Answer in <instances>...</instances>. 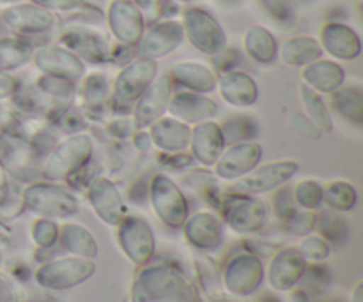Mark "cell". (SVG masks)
Segmentation results:
<instances>
[{"instance_id": "6da1fadb", "label": "cell", "mask_w": 363, "mask_h": 302, "mask_svg": "<svg viewBox=\"0 0 363 302\" xmlns=\"http://www.w3.org/2000/svg\"><path fill=\"white\" fill-rule=\"evenodd\" d=\"M92 154H94V144L91 134H69L53 145L39 170L50 180L69 179L92 161Z\"/></svg>"}, {"instance_id": "7a4b0ae2", "label": "cell", "mask_w": 363, "mask_h": 302, "mask_svg": "<svg viewBox=\"0 0 363 302\" xmlns=\"http://www.w3.org/2000/svg\"><path fill=\"white\" fill-rule=\"evenodd\" d=\"M183 30L199 52L208 53V55H218L225 50V32L216 23L215 18L206 13L204 9L191 7V9L184 11Z\"/></svg>"}, {"instance_id": "3957f363", "label": "cell", "mask_w": 363, "mask_h": 302, "mask_svg": "<svg viewBox=\"0 0 363 302\" xmlns=\"http://www.w3.org/2000/svg\"><path fill=\"white\" fill-rule=\"evenodd\" d=\"M158 71V64L152 59L133 60L128 64L113 81L112 101L117 106H130L142 95V92L152 83Z\"/></svg>"}, {"instance_id": "277c9868", "label": "cell", "mask_w": 363, "mask_h": 302, "mask_svg": "<svg viewBox=\"0 0 363 302\" xmlns=\"http://www.w3.org/2000/svg\"><path fill=\"white\" fill-rule=\"evenodd\" d=\"M298 170H300V165L293 159L264 163V165H257L254 170H250L247 175L240 177L234 187H238L240 191H247V193H266V191L277 190L282 184L289 182L296 175Z\"/></svg>"}, {"instance_id": "5b68a950", "label": "cell", "mask_w": 363, "mask_h": 302, "mask_svg": "<svg viewBox=\"0 0 363 302\" xmlns=\"http://www.w3.org/2000/svg\"><path fill=\"white\" fill-rule=\"evenodd\" d=\"M262 145L254 140L229 144L213 165L216 177L225 180H238L261 163Z\"/></svg>"}, {"instance_id": "8992f818", "label": "cell", "mask_w": 363, "mask_h": 302, "mask_svg": "<svg viewBox=\"0 0 363 302\" xmlns=\"http://www.w3.org/2000/svg\"><path fill=\"white\" fill-rule=\"evenodd\" d=\"M0 165L20 180H28L38 172V156L30 144L18 134L0 131Z\"/></svg>"}, {"instance_id": "52a82bcc", "label": "cell", "mask_w": 363, "mask_h": 302, "mask_svg": "<svg viewBox=\"0 0 363 302\" xmlns=\"http://www.w3.org/2000/svg\"><path fill=\"white\" fill-rule=\"evenodd\" d=\"M172 87L174 83L169 76H160L152 80V83L142 92L140 98L137 99V105H135L133 117H131L137 131L145 129L155 120L163 117L170 98H172Z\"/></svg>"}, {"instance_id": "ba28073f", "label": "cell", "mask_w": 363, "mask_h": 302, "mask_svg": "<svg viewBox=\"0 0 363 302\" xmlns=\"http://www.w3.org/2000/svg\"><path fill=\"white\" fill-rule=\"evenodd\" d=\"M35 67L50 76L77 81L84 78L85 66L73 52L64 46H45L32 53Z\"/></svg>"}, {"instance_id": "9c48e42d", "label": "cell", "mask_w": 363, "mask_h": 302, "mask_svg": "<svg viewBox=\"0 0 363 302\" xmlns=\"http://www.w3.org/2000/svg\"><path fill=\"white\" fill-rule=\"evenodd\" d=\"M60 45L73 52L78 59L103 64L110 60V45L99 32L87 27L67 28L60 35Z\"/></svg>"}, {"instance_id": "30bf717a", "label": "cell", "mask_w": 363, "mask_h": 302, "mask_svg": "<svg viewBox=\"0 0 363 302\" xmlns=\"http://www.w3.org/2000/svg\"><path fill=\"white\" fill-rule=\"evenodd\" d=\"M188 145L191 149L194 161L201 163L202 166H213L227 144L220 124L209 119L195 124L190 133V144Z\"/></svg>"}, {"instance_id": "8fae6325", "label": "cell", "mask_w": 363, "mask_h": 302, "mask_svg": "<svg viewBox=\"0 0 363 302\" xmlns=\"http://www.w3.org/2000/svg\"><path fill=\"white\" fill-rule=\"evenodd\" d=\"M108 23L112 34L128 46L138 45L144 35L142 14L130 0H113L108 9Z\"/></svg>"}, {"instance_id": "7c38bea8", "label": "cell", "mask_w": 363, "mask_h": 302, "mask_svg": "<svg viewBox=\"0 0 363 302\" xmlns=\"http://www.w3.org/2000/svg\"><path fill=\"white\" fill-rule=\"evenodd\" d=\"M167 112L184 124H197L213 119L218 113V105L206 94L181 91L170 98Z\"/></svg>"}, {"instance_id": "4fadbf2b", "label": "cell", "mask_w": 363, "mask_h": 302, "mask_svg": "<svg viewBox=\"0 0 363 302\" xmlns=\"http://www.w3.org/2000/svg\"><path fill=\"white\" fill-rule=\"evenodd\" d=\"M183 25L179 21L167 20L152 25L151 30L142 35L138 41V50L145 59H160L169 55L183 41Z\"/></svg>"}, {"instance_id": "5bb4252c", "label": "cell", "mask_w": 363, "mask_h": 302, "mask_svg": "<svg viewBox=\"0 0 363 302\" xmlns=\"http://www.w3.org/2000/svg\"><path fill=\"white\" fill-rule=\"evenodd\" d=\"M25 200L28 207L34 211L45 212V214H71L77 211V202L74 198L62 190L60 186L53 184H32L25 190Z\"/></svg>"}, {"instance_id": "9a60e30c", "label": "cell", "mask_w": 363, "mask_h": 302, "mask_svg": "<svg viewBox=\"0 0 363 302\" xmlns=\"http://www.w3.org/2000/svg\"><path fill=\"white\" fill-rule=\"evenodd\" d=\"M216 87L220 88V95L223 101L230 106H238V108L255 105L259 98L257 83L243 71H223L222 76L216 78Z\"/></svg>"}, {"instance_id": "2e32d148", "label": "cell", "mask_w": 363, "mask_h": 302, "mask_svg": "<svg viewBox=\"0 0 363 302\" xmlns=\"http://www.w3.org/2000/svg\"><path fill=\"white\" fill-rule=\"evenodd\" d=\"M2 20L18 34H43L55 23L48 9L39 6H13L2 13Z\"/></svg>"}, {"instance_id": "e0dca14e", "label": "cell", "mask_w": 363, "mask_h": 302, "mask_svg": "<svg viewBox=\"0 0 363 302\" xmlns=\"http://www.w3.org/2000/svg\"><path fill=\"white\" fill-rule=\"evenodd\" d=\"M149 191L152 194V204H155L156 211L162 214V218L169 223H181L184 212H186V204H184L183 194L177 190L176 184L163 173H156L152 177Z\"/></svg>"}, {"instance_id": "ac0fdd59", "label": "cell", "mask_w": 363, "mask_h": 302, "mask_svg": "<svg viewBox=\"0 0 363 302\" xmlns=\"http://www.w3.org/2000/svg\"><path fill=\"white\" fill-rule=\"evenodd\" d=\"M149 137L162 152H183L190 144V126L174 117H160L149 126Z\"/></svg>"}, {"instance_id": "d6986e66", "label": "cell", "mask_w": 363, "mask_h": 302, "mask_svg": "<svg viewBox=\"0 0 363 302\" xmlns=\"http://www.w3.org/2000/svg\"><path fill=\"white\" fill-rule=\"evenodd\" d=\"M319 45L330 55L342 60L357 59L362 52V42L357 32L342 23H326L321 30Z\"/></svg>"}, {"instance_id": "ffe728a7", "label": "cell", "mask_w": 363, "mask_h": 302, "mask_svg": "<svg viewBox=\"0 0 363 302\" xmlns=\"http://www.w3.org/2000/svg\"><path fill=\"white\" fill-rule=\"evenodd\" d=\"M301 78H303V85L311 87L312 91L319 92V94H332L337 88L342 87L346 74L339 64L318 59L303 66Z\"/></svg>"}, {"instance_id": "44dd1931", "label": "cell", "mask_w": 363, "mask_h": 302, "mask_svg": "<svg viewBox=\"0 0 363 302\" xmlns=\"http://www.w3.org/2000/svg\"><path fill=\"white\" fill-rule=\"evenodd\" d=\"M170 80L186 91L209 94L216 88V76L208 66L201 62H181L170 71Z\"/></svg>"}, {"instance_id": "7402d4cb", "label": "cell", "mask_w": 363, "mask_h": 302, "mask_svg": "<svg viewBox=\"0 0 363 302\" xmlns=\"http://www.w3.org/2000/svg\"><path fill=\"white\" fill-rule=\"evenodd\" d=\"M323 48L319 45V41L312 37H305V35H300V37L289 39L286 45L280 50V60H282L286 66L293 67H303L307 64L314 62V60L321 59Z\"/></svg>"}, {"instance_id": "603a6c76", "label": "cell", "mask_w": 363, "mask_h": 302, "mask_svg": "<svg viewBox=\"0 0 363 302\" xmlns=\"http://www.w3.org/2000/svg\"><path fill=\"white\" fill-rule=\"evenodd\" d=\"M332 108L342 119L360 126L363 122V92L358 85L339 87L332 92Z\"/></svg>"}, {"instance_id": "cb8c5ba5", "label": "cell", "mask_w": 363, "mask_h": 302, "mask_svg": "<svg viewBox=\"0 0 363 302\" xmlns=\"http://www.w3.org/2000/svg\"><path fill=\"white\" fill-rule=\"evenodd\" d=\"M245 48L247 53L259 64H272L279 55L277 41L269 30L264 27H250L245 34Z\"/></svg>"}, {"instance_id": "d4e9b609", "label": "cell", "mask_w": 363, "mask_h": 302, "mask_svg": "<svg viewBox=\"0 0 363 302\" xmlns=\"http://www.w3.org/2000/svg\"><path fill=\"white\" fill-rule=\"evenodd\" d=\"M300 99L303 103L305 115L321 129V133H332L333 131V119L330 113L328 105L323 99V94L312 91L307 85L300 87Z\"/></svg>"}, {"instance_id": "484cf974", "label": "cell", "mask_w": 363, "mask_h": 302, "mask_svg": "<svg viewBox=\"0 0 363 302\" xmlns=\"http://www.w3.org/2000/svg\"><path fill=\"white\" fill-rule=\"evenodd\" d=\"M82 99L89 110H101L112 101V87L108 78L101 73L89 74L82 81Z\"/></svg>"}, {"instance_id": "4316f807", "label": "cell", "mask_w": 363, "mask_h": 302, "mask_svg": "<svg viewBox=\"0 0 363 302\" xmlns=\"http://www.w3.org/2000/svg\"><path fill=\"white\" fill-rule=\"evenodd\" d=\"M32 46L23 39L2 37L0 39V71L20 69L32 59Z\"/></svg>"}, {"instance_id": "83f0119b", "label": "cell", "mask_w": 363, "mask_h": 302, "mask_svg": "<svg viewBox=\"0 0 363 302\" xmlns=\"http://www.w3.org/2000/svg\"><path fill=\"white\" fill-rule=\"evenodd\" d=\"M222 133L225 144H238V141H248L257 134V124L247 115H236L222 124Z\"/></svg>"}, {"instance_id": "f1b7e54d", "label": "cell", "mask_w": 363, "mask_h": 302, "mask_svg": "<svg viewBox=\"0 0 363 302\" xmlns=\"http://www.w3.org/2000/svg\"><path fill=\"white\" fill-rule=\"evenodd\" d=\"M323 197L332 207L339 209V211H347L357 202V191L346 180H332L326 190H323Z\"/></svg>"}, {"instance_id": "f546056e", "label": "cell", "mask_w": 363, "mask_h": 302, "mask_svg": "<svg viewBox=\"0 0 363 302\" xmlns=\"http://www.w3.org/2000/svg\"><path fill=\"white\" fill-rule=\"evenodd\" d=\"M35 87H38L41 92H45L48 98L55 99V101L60 103V105L71 101L74 95L73 81L64 80V78L50 76V74H43V76L35 81Z\"/></svg>"}, {"instance_id": "4dcf8cb0", "label": "cell", "mask_w": 363, "mask_h": 302, "mask_svg": "<svg viewBox=\"0 0 363 302\" xmlns=\"http://www.w3.org/2000/svg\"><path fill=\"white\" fill-rule=\"evenodd\" d=\"M294 197L303 207H318L323 200V186L314 179L301 180L294 190Z\"/></svg>"}, {"instance_id": "1f68e13d", "label": "cell", "mask_w": 363, "mask_h": 302, "mask_svg": "<svg viewBox=\"0 0 363 302\" xmlns=\"http://www.w3.org/2000/svg\"><path fill=\"white\" fill-rule=\"evenodd\" d=\"M287 124H289V127L294 133L307 138V140H319L323 137L321 129L305 113H291L287 117Z\"/></svg>"}, {"instance_id": "d6a6232c", "label": "cell", "mask_w": 363, "mask_h": 302, "mask_svg": "<svg viewBox=\"0 0 363 302\" xmlns=\"http://www.w3.org/2000/svg\"><path fill=\"white\" fill-rule=\"evenodd\" d=\"M106 129H108V133L112 134L113 138L124 140V138L128 137H133L137 127H135L133 119H131V117H117L116 120H112V122L106 126Z\"/></svg>"}, {"instance_id": "836d02e7", "label": "cell", "mask_w": 363, "mask_h": 302, "mask_svg": "<svg viewBox=\"0 0 363 302\" xmlns=\"http://www.w3.org/2000/svg\"><path fill=\"white\" fill-rule=\"evenodd\" d=\"M160 165L165 166L167 170H183L194 165V158L186 154H181V152H170V154L165 152L160 158Z\"/></svg>"}, {"instance_id": "e575fe53", "label": "cell", "mask_w": 363, "mask_h": 302, "mask_svg": "<svg viewBox=\"0 0 363 302\" xmlns=\"http://www.w3.org/2000/svg\"><path fill=\"white\" fill-rule=\"evenodd\" d=\"M35 6L45 7V9H59V11H69L77 9L84 4V0H32Z\"/></svg>"}, {"instance_id": "d590c367", "label": "cell", "mask_w": 363, "mask_h": 302, "mask_svg": "<svg viewBox=\"0 0 363 302\" xmlns=\"http://www.w3.org/2000/svg\"><path fill=\"white\" fill-rule=\"evenodd\" d=\"M18 87H20V81L16 78L11 76L9 73L0 71V101L11 98L18 91Z\"/></svg>"}, {"instance_id": "8d00e7d4", "label": "cell", "mask_w": 363, "mask_h": 302, "mask_svg": "<svg viewBox=\"0 0 363 302\" xmlns=\"http://www.w3.org/2000/svg\"><path fill=\"white\" fill-rule=\"evenodd\" d=\"M133 144H135V149H137V151H140V152L151 151V147H152L151 137H149L147 131H144V129L135 131Z\"/></svg>"}, {"instance_id": "74e56055", "label": "cell", "mask_w": 363, "mask_h": 302, "mask_svg": "<svg viewBox=\"0 0 363 302\" xmlns=\"http://www.w3.org/2000/svg\"><path fill=\"white\" fill-rule=\"evenodd\" d=\"M266 6H268V9L272 11L277 18H280V20H284V18L289 14V6H287L286 0H273V4L266 2Z\"/></svg>"}, {"instance_id": "f35d334b", "label": "cell", "mask_w": 363, "mask_h": 302, "mask_svg": "<svg viewBox=\"0 0 363 302\" xmlns=\"http://www.w3.org/2000/svg\"><path fill=\"white\" fill-rule=\"evenodd\" d=\"M135 2H137L138 9L145 11V13H155L160 4H162V0H135Z\"/></svg>"}, {"instance_id": "ab89813d", "label": "cell", "mask_w": 363, "mask_h": 302, "mask_svg": "<svg viewBox=\"0 0 363 302\" xmlns=\"http://www.w3.org/2000/svg\"><path fill=\"white\" fill-rule=\"evenodd\" d=\"M2 165H0V186H2Z\"/></svg>"}, {"instance_id": "60d3db41", "label": "cell", "mask_w": 363, "mask_h": 302, "mask_svg": "<svg viewBox=\"0 0 363 302\" xmlns=\"http://www.w3.org/2000/svg\"><path fill=\"white\" fill-rule=\"evenodd\" d=\"M179 2H191V0H179Z\"/></svg>"}, {"instance_id": "b9f144b4", "label": "cell", "mask_w": 363, "mask_h": 302, "mask_svg": "<svg viewBox=\"0 0 363 302\" xmlns=\"http://www.w3.org/2000/svg\"><path fill=\"white\" fill-rule=\"evenodd\" d=\"M4 2H11V0H4Z\"/></svg>"}]
</instances>
